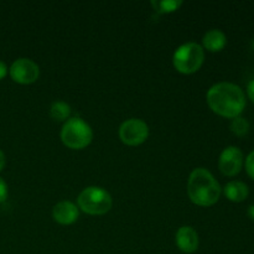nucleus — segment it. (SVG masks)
Here are the masks:
<instances>
[{
  "label": "nucleus",
  "mask_w": 254,
  "mask_h": 254,
  "mask_svg": "<svg viewBox=\"0 0 254 254\" xmlns=\"http://www.w3.org/2000/svg\"><path fill=\"white\" fill-rule=\"evenodd\" d=\"M183 5L181 0H161V1H151V6L154 10L160 14H166V12H174Z\"/></svg>",
  "instance_id": "obj_14"
},
{
  "label": "nucleus",
  "mask_w": 254,
  "mask_h": 254,
  "mask_svg": "<svg viewBox=\"0 0 254 254\" xmlns=\"http://www.w3.org/2000/svg\"><path fill=\"white\" fill-rule=\"evenodd\" d=\"M78 207L92 216H101L109 212L113 205L111 193L98 186H88L77 198Z\"/></svg>",
  "instance_id": "obj_5"
},
{
  "label": "nucleus",
  "mask_w": 254,
  "mask_h": 254,
  "mask_svg": "<svg viewBox=\"0 0 254 254\" xmlns=\"http://www.w3.org/2000/svg\"><path fill=\"white\" fill-rule=\"evenodd\" d=\"M7 71H9V69H7L6 64H5V62H2L1 60H0V81H1V79H4L5 77H6Z\"/></svg>",
  "instance_id": "obj_18"
},
{
  "label": "nucleus",
  "mask_w": 254,
  "mask_h": 254,
  "mask_svg": "<svg viewBox=\"0 0 254 254\" xmlns=\"http://www.w3.org/2000/svg\"><path fill=\"white\" fill-rule=\"evenodd\" d=\"M247 213H248V217H250L251 220L254 221V203H253V205H251L250 207H248Z\"/></svg>",
  "instance_id": "obj_21"
},
{
  "label": "nucleus",
  "mask_w": 254,
  "mask_h": 254,
  "mask_svg": "<svg viewBox=\"0 0 254 254\" xmlns=\"http://www.w3.org/2000/svg\"><path fill=\"white\" fill-rule=\"evenodd\" d=\"M9 74L12 81L20 84H31L37 81L40 68L36 62L30 59H17L9 68Z\"/></svg>",
  "instance_id": "obj_7"
},
{
  "label": "nucleus",
  "mask_w": 254,
  "mask_h": 254,
  "mask_svg": "<svg viewBox=\"0 0 254 254\" xmlns=\"http://www.w3.org/2000/svg\"><path fill=\"white\" fill-rule=\"evenodd\" d=\"M227 37L225 32L218 29L208 30L202 37V47L210 52H220L225 49Z\"/></svg>",
  "instance_id": "obj_11"
},
{
  "label": "nucleus",
  "mask_w": 254,
  "mask_h": 254,
  "mask_svg": "<svg viewBox=\"0 0 254 254\" xmlns=\"http://www.w3.org/2000/svg\"><path fill=\"white\" fill-rule=\"evenodd\" d=\"M211 111L225 118L240 117L246 108V94L240 86L231 82H220L211 87L206 94Z\"/></svg>",
  "instance_id": "obj_1"
},
{
  "label": "nucleus",
  "mask_w": 254,
  "mask_h": 254,
  "mask_svg": "<svg viewBox=\"0 0 254 254\" xmlns=\"http://www.w3.org/2000/svg\"><path fill=\"white\" fill-rule=\"evenodd\" d=\"M93 139V131L88 123L79 117H72L64 122L61 129V140L67 148L81 150L87 148Z\"/></svg>",
  "instance_id": "obj_3"
},
{
  "label": "nucleus",
  "mask_w": 254,
  "mask_h": 254,
  "mask_svg": "<svg viewBox=\"0 0 254 254\" xmlns=\"http://www.w3.org/2000/svg\"><path fill=\"white\" fill-rule=\"evenodd\" d=\"M52 216L57 223L64 226L72 225L78 220L79 211L77 206L71 201H61L56 203L52 210Z\"/></svg>",
  "instance_id": "obj_9"
},
{
  "label": "nucleus",
  "mask_w": 254,
  "mask_h": 254,
  "mask_svg": "<svg viewBox=\"0 0 254 254\" xmlns=\"http://www.w3.org/2000/svg\"><path fill=\"white\" fill-rule=\"evenodd\" d=\"M231 130L237 136L247 135L248 131H250V122L241 116L236 117L231 122Z\"/></svg>",
  "instance_id": "obj_15"
},
{
  "label": "nucleus",
  "mask_w": 254,
  "mask_h": 254,
  "mask_svg": "<svg viewBox=\"0 0 254 254\" xmlns=\"http://www.w3.org/2000/svg\"><path fill=\"white\" fill-rule=\"evenodd\" d=\"M7 198V185L2 178H0V203L5 202Z\"/></svg>",
  "instance_id": "obj_17"
},
{
  "label": "nucleus",
  "mask_w": 254,
  "mask_h": 254,
  "mask_svg": "<svg viewBox=\"0 0 254 254\" xmlns=\"http://www.w3.org/2000/svg\"><path fill=\"white\" fill-rule=\"evenodd\" d=\"M149 136V127L141 119L130 118L119 127V138L126 145L138 146Z\"/></svg>",
  "instance_id": "obj_6"
},
{
  "label": "nucleus",
  "mask_w": 254,
  "mask_h": 254,
  "mask_svg": "<svg viewBox=\"0 0 254 254\" xmlns=\"http://www.w3.org/2000/svg\"><path fill=\"white\" fill-rule=\"evenodd\" d=\"M5 163H6V159H5V154L2 153L1 150H0V171H1L2 169H4Z\"/></svg>",
  "instance_id": "obj_20"
},
{
  "label": "nucleus",
  "mask_w": 254,
  "mask_h": 254,
  "mask_svg": "<svg viewBox=\"0 0 254 254\" xmlns=\"http://www.w3.org/2000/svg\"><path fill=\"white\" fill-rule=\"evenodd\" d=\"M220 184L205 168L192 170L188 180V195L195 205L201 207L213 206L221 196Z\"/></svg>",
  "instance_id": "obj_2"
},
{
  "label": "nucleus",
  "mask_w": 254,
  "mask_h": 254,
  "mask_svg": "<svg viewBox=\"0 0 254 254\" xmlns=\"http://www.w3.org/2000/svg\"><path fill=\"white\" fill-rule=\"evenodd\" d=\"M246 171H247L248 176L254 180V150L251 151L246 158Z\"/></svg>",
  "instance_id": "obj_16"
},
{
  "label": "nucleus",
  "mask_w": 254,
  "mask_h": 254,
  "mask_svg": "<svg viewBox=\"0 0 254 254\" xmlns=\"http://www.w3.org/2000/svg\"><path fill=\"white\" fill-rule=\"evenodd\" d=\"M252 47H253V50H254V40L252 41Z\"/></svg>",
  "instance_id": "obj_22"
},
{
  "label": "nucleus",
  "mask_w": 254,
  "mask_h": 254,
  "mask_svg": "<svg viewBox=\"0 0 254 254\" xmlns=\"http://www.w3.org/2000/svg\"><path fill=\"white\" fill-rule=\"evenodd\" d=\"M243 160H245L243 153L238 146H227L226 149H223L220 159H218V169L225 176L232 178L241 173Z\"/></svg>",
  "instance_id": "obj_8"
},
{
  "label": "nucleus",
  "mask_w": 254,
  "mask_h": 254,
  "mask_svg": "<svg viewBox=\"0 0 254 254\" xmlns=\"http://www.w3.org/2000/svg\"><path fill=\"white\" fill-rule=\"evenodd\" d=\"M247 94L248 97H250L251 101L254 103V79H252V81L247 84Z\"/></svg>",
  "instance_id": "obj_19"
},
{
  "label": "nucleus",
  "mask_w": 254,
  "mask_h": 254,
  "mask_svg": "<svg viewBox=\"0 0 254 254\" xmlns=\"http://www.w3.org/2000/svg\"><path fill=\"white\" fill-rule=\"evenodd\" d=\"M176 246L184 253L191 254L198 248V235L190 226H183L178 230L175 236Z\"/></svg>",
  "instance_id": "obj_10"
},
{
  "label": "nucleus",
  "mask_w": 254,
  "mask_h": 254,
  "mask_svg": "<svg viewBox=\"0 0 254 254\" xmlns=\"http://www.w3.org/2000/svg\"><path fill=\"white\" fill-rule=\"evenodd\" d=\"M223 193L232 202H243L250 195V189L242 181H230L226 184Z\"/></svg>",
  "instance_id": "obj_12"
},
{
  "label": "nucleus",
  "mask_w": 254,
  "mask_h": 254,
  "mask_svg": "<svg viewBox=\"0 0 254 254\" xmlns=\"http://www.w3.org/2000/svg\"><path fill=\"white\" fill-rule=\"evenodd\" d=\"M205 61V50L196 42H188L176 49L173 56V64L180 73L191 74L197 72Z\"/></svg>",
  "instance_id": "obj_4"
},
{
  "label": "nucleus",
  "mask_w": 254,
  "mask_h": 254,
  "mask_svg": "<svg viewBox=\"0 0 254 254\" xmlns=\"http://www.w3.org/2000/svg\"><path fill=\"white\" fill-rule=\"evenodd\" d=\"M71 107L66 102L56 101L50 107V116L54 121L66 122L71 118Z\"/></svg>",
  "instance_id": "obj_13"
}]
</instances>
